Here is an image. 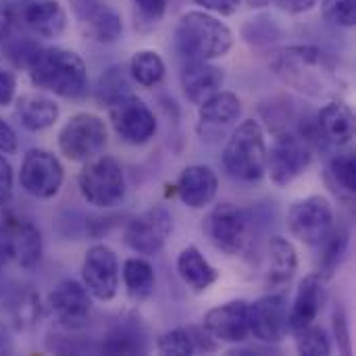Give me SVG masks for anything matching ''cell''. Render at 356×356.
Instances as JSON below:
<instances>
[{
  "instance_id": "6da1fadb",
  "label": "cell",
  "mask_w": 356,
  "mask_h": 356,
  "mask_svg": "<svg viewBox=\"0 0 356 356\" xmlns=\"http://www.w3.org/2000/svg\"><path fill=\"white\" fill-rule=\"evenodd\" d=\"M271 71L292 90L311 98H325L340 90L342 77L336 58L319 46L294 44L269 54Z\"/></svg>"
},
{
  "instance_id": "7a4b0ae2",
  "label": "cell",
  "mask_w": 356,
  "mask_h": 356,
  "mask_svg": "<svg viewBox=\"0 0 356 356\" xmlns=\"http://www.w3.org/2000/svg\"><path fill=\"white\" fill-rule=\"evenodd\" d=\"M27 73L38 90L67 100H81L88 96L90 90L88 67L83 58L69 48L40 46L31 65L27 67Z\"/></svg>"
},
{
  "instance_id": "3957f363",
  "label": "cell",
  "mask_w": 356,
  "mask_h": 356,
  "mask_svg": "<svg viewBox=\"0 0 356 356\" xmlns=\"http://www.w3.org/2000/svg\"><path fill=\"white\" fill-rule=\"evenodd\" d=\"M175 46L188 60H217L234 48V31L207 10H188L177 21Z\"/></svg>"
},
{
  "instance_id": "277c9868",
  "label": "cell",
  "mask_w": 356,
  "mask_h": 356,
  "mask_svg": "<svg viewBox=\"0 0 356 356\" xmlns=\"http://www.w3.org/2000/svg\"><path fill=\"white\" fill-rule=\"evenodd\" d=\"M267 150L269 146L263 125L254 119H244L232 131L223 148V169L236 181H261L267 173Z\"/></svg>"
},
{
  "instance_id": "5b68a950",
  "label": "cell",
  "mask_w": 356,
  "mask_h": 356,
  "mask_svg": "<svg viewBox=\"0 0 356 356\" xmlns=\"http://www.w3.org/2000/svg\"><path fill=\"white\" fill-rule=\"evenodd\" d=\"M83 200L96 209H115L125 198V173L117 159L98 154L86 161L77 177Z\"/></svg>"
},
{
  "instance_id": "8992f818",
  "label": "cell",
  "mask_w": 356,
  "mask_h": 356,
  "mask_svg": "<svg viewBox=\"0 0 356 356\" xmlns=\"http://www.w3.org/2000/svg\"><path fill=\"white\" fill-rule=\"evenodd\" d=\"M58 150L71 163H86L98 156L108 142L106 123L92 113H77L58 131Z\"/></svg>"
},
{
  "instance_id": "52a82bcc",
  "label": "cell",
  "mask_w": 356,
  "mask_h": 356,
  "mask_svg": "<svg viewBox=\"0 0 356 356\" xmlns=\"http://www.w3.org/2000/svg\"><path fill=\"white\" fill-rule=\"evenodd\" d=\"M313 163L311 142L298 131H277L267 150V173L280 188L296 181Z\"/></svg>"
},
{
  "instance_id": "ba28073f",
  "label": "cell",
  "mask_w": 356,
  "mask_h": 356,
  "mask_svg": "<svg viewBox=\"0 0 356 356\" xmlns=\"http://www.w3.org/2000/svg\"><path fill=\"white\" fill-rule=\"evenodd\" d=\"M250 221L252 219L244 209L232 202H221L207 215L202 229L217 250L238 257L250 242Z\"/></svg>"
},
{
  "instance_id": "9c48e42d",
  "label": "cell",
  "mask_w": 356,
  "mask_h": 356,
  "mask_svg": "<svg viewBox=\"0 0 356 356\" xmlns=\"http://www.w3.org/2000/svg\"><path fill=\"white\" fill-rule=\"evenodd\" d=\"M108 119L117 136L131 146L148 144L156 134V117L136 94H125L108 104Z\"/></svg>"
},
{
  "instance_id": "30bf717a",
  "label": "cell",
  "mask_w": 356,
  "mask_h": 356,
  "mask_svg": "<svg viewBox=\"0 0 356 356\" xmlns=\"http://www.w3.org/2000/svg\"><path fill=\"white\" fill-rule=\"evenodd\" d=\"M334 223V207L321 194L300 198L288 211V229L298 242L307 246H317L330 234Z\"/></svg>"
},
{
  "instance_id": "8fae6325",
  "label": "cell",
  "mask_w": 356,
  "mask_h": 356,
  "mask_svg": "<svg viewBox=\"0 0 356 356\" xmlns=\"http://www.w3.org/2000/svg\"><path fill=\"white\" fill-rule=\"evenodd\" d=\"M19 181L29 196L48 200L60 192L65 181V169L52 152L44 148H31L23 156Z\"/></svg>"
},
{
  "instance_id": "7c38bea8",
  "label": "cell",
  "mask_w": 356,
  "mask_h": 356,
  "mask_svg": "<svg viewBox=\"0 0 356 356\" xmlns=\"http://www.w3.org/2000/svg\"><path fill=\"white\" fill-rule=\"evenodd\" d=\"M173 229V217L167 207L156 204L142 215L134 217L123 234L125 244L142 257H152L159 254Z\"/></svg>"
},
{
  "instance_id": "4fadbf2b",
  "label": "cell",
  "mask_w": 356,
  "mask_h": 356,
  "mask_svg": "<svg viewBox=\"0 0 356 356\" xmlns=\"http://www.w3.org/2000/svg\"><path fill=\"white\" fill-rule=\"evenodd\" d=\"M121 282L119 259L106 244H94L88 248L81 263V284L92 298L108 302L117 296Z\"/></svg>"
},
{
  "instance_id": "5bb4252c",
  "label": "cell",
  "mask_w": 356,
  "mask_h": 356,
  "mask_svg": "<svg viewBox=\"0 0 356 356\" xmlns=\"http://www.w3.org/2000/svg\"><path fill=\"white\" fill-rule=\"evenodd\" d=\"M250 336L259 342L280 344L288 336V300L284 294H267L254 302H248Z\"/></svg>"
},
{
  "instance_id": "9a60e30c",
  "label": "cell",
  "mask_w": 356,
  "mask_h": 356,
  "mask_svg": "<svg viewBox=\"0 0 356 356\" xmlns=\"http://www.w3.org/2000/svg\"><path fill=\"white\" fill-rule=\"evenodd\" d=\"M48 307L63 330L75 332L88 323L92 311V296L83 284L75 280H65L48 294Z\"/></svg>"
},
{
  "instance_id": "2e32d148",
  "label": "cell",
  "mask_w": 356,
  "mask_h": 356,
  "mask_svg": "<svg viewBox=\"0 0 356 356\" xmlns=\"http://www.w3.org/2000/svg\"><path fill=\"white\" fill-rule=\"evenodd\" d=\"M242 117V100L234 92L219 90L198 106V136L207 142L223 138Z\"/></svg>"
},
{
  "instance_id": "e0dca14e",
  "label": "cell",
  "mask_w": 356,
  "mask_h": 356,
  "mask_svg": "<svg viewBox=\"0 0 356 356\" xmlns=\"http://www.w3.org/2000/svg\"><path fill=\"white\" fill-rule=\"evenodd\" d=\"M15 13L17 25L42 40L60 38L67 29V13L58 0H23Z\"/></svg>"
},
{
  "instance_id": "ac0fdd59",
  "label": "cell",
  "mask_w": 356,
  "mask_h": 356,
  "mask_svg": "<svg viewBox=\"0 0 356 356\" xmlns=\"http://www.w3.org/2000/svg\"><path fill=\"white\" fill-rule=\"evenodd\" d=\"M202 325L221 342V344H242L250 338V321H248V302L246 300H229L211 309Z\"/></svg>"
},
{
  "instance_id": "d6986e66",
  "label": "cell",
  "mask_w": 356,
  "mask_h": 356,
  "mask_svg": "<svg viewBox=\"0 0 356 356\" xmlns=\"http://www.w3.org/2000/svg\"><path fill=\"white\" fill-rule=\"evenodd\" d=\"M150 348L148 330L136 313L119 315L106 330L100 350L104 355H146Z\"/></svg>"
},
{
  "instance_id": "ffe728a7",
  "label": "cell",
  "mask_w": 356,
  "mask_h": 356,
  "mask_svg": "<svg viewBox=\"0 0 356 356\" xmlns=\"http://www.w3.org/2000/svg\"><path fill=\"white\" fill-rule=\"evenodd\" d=\"M327 280L319 273L307 275L294 296L292 307L288 309V327L290 332L302 330L317 321L325 302H327Z\"/></svg>"
},
{
  "instance_id": "44dd1931",
  "label": "cell",
  "mask_w": 356,
  "mask_h": 356,
  "mask_svg": "<svg viewBox=\"0 0 356 356\" xmlns=\"http://www.w3.org/2000/svg\"><path fill=\"white\" fill-rule=\"evenodd\" d=\"M179 83L184 96L192 104L200 106L223 88V71L211 60H188L179 73Z\"/></svg>"
},
{
  "instance_id": "7402d4cb",
  "label": "cell",
  "mask_w": 356,
  "mask_h": 356,
  "mask_svg": "<svg viewBox=\"0 0 356 356\" xmlns=\"http://www.w3.org/2000/svg\"><path fill=\"white\" fill-rule=\"evenodd\" d=\"M219 192V177L209 165H190L179 173L177 194L190 209L209 207Z\"/></svg>"
},
{
  "instance_id": "603a6c76",
  "label": "cell",
  "mask_w": 356,
  "mask_h": 356,
  "mask_svg": "<svg viewBox=\"0 0 356 356\" xmlns=\"http://www.w3.org/2000/svg\"><path fill=\"white\" fill-rule=\"evenodd\" d=\"M75 17L83 38L96 44H115L123 33V21L119 13L113 6H108L104 0L90 4L86 10H81Z\"/></svg>"
},
{
  "instance_id": "cb8c5ba5",
  "label": "cell",
  "mask_w": 356,
  "mask_h": 356,
  "mask_svg": "<svg viewBox=\"0 0 356 356\" xmlns=\"http://www.w3.org/2000/svg\"><path fill=\"white\" fill-rule=\"evenodd\" d=\"M315 127L325 142L348 146L355 140V113L344 100H332L317 113Z\"/></svg>"
},
{
  "instance_id": "d4e9b609",
  "label": "cell",
  "mask_w": 356,
  "mask_h": 356,
  "mask_svg": "<svg viewBox=\"0 0 356 356\" xmlns=\"http://www.w3.org/2000/svg\"><path fill=\"white\" fill-rule=\"evenodd\" d=\"M10 232H13V250H15L17 265L25 271H33L44 254L42 232L29 219L17 217L13 213H10Z\"/></svg>"
},
{
  "instance_id": "484cf974",
  "label": "cell",
  "mask_w": 356,
  "mask_h": 356,
  "mask_svg": "<svg viewBox=\"0 0 356 356\" xmlns=\"http://www.w3.org/2000/svg\"><path fill=\"white\" fill-rule=\"evenodd\" d=\"M0 309L8 317L6 323L15 325L17 330H27V327L35 325L42 315L40 296L29 286L8 288L0 296Z\"/></svg>"
},
{
  "instance_id": "4316f807",
  "label": "cell",
  "mask_w": 356,
  "mask_h": 356,
  "mask_svg": "<svg viewBox=\"0 0 356 356\" xmlns=\"http://www.w3.org/2000/svg\"><path fill=\"white\" fill-rule=\"evenodd\" d=\"M179 280L196 294L207 292L219 282V271L207 261V257L196 246H186L175 261Z\"/></svg>"
},
{
  "instance_id": "83f0119b",
  "label": "cell",
  "mask_w": 356,
  "mask_h": 356,
  "mask_svg": "<svg viewBox=\"0 0 356 356\" xmlns=\"http://www.w3.org/2000/svg\"><path fill=\"white\" fill-rule=\"evenodd\" d=\"M60 108L58 104L44 94L31 92V94H23L17 100V117L19 123L27 129V131H44L50 129L56 121H58Z\"/></svg>"
},
{
  "instance_id": "f1b7e54d",
  "label": "cell",
  "mask_w": 356,
  "mask_h": 356,
  "mask_svg": "<svg viewBox=\"0 0 356 356\" xmlns=\"http://www.w3.org/2000/svg\"><path fill=\"white\" fill-rule=\"evenodd\" d=\"M298 269V252L294 244L282 236H273L269 240V273L267 284L271 288H284L290 284Z\"/></svg>"
},
{
  "instance_id": "f546056e",
  "label": "cell",
  "mask_w": 356,
  "mask_h": 356,
  "mask_svg": "<svg viewBox=\"0 0 356 356\" xmlns=\"http://www.w3.org/2000/svg\"><path fill=\"white\" fill-rule=\"evenodd\" d=\"M123 284L127 290V296L134 302H144L154 294L156 288V273L154 267L142 259V257H131L123 263Z\"/></svg>"
},
{
  "instance_id": "4dcf8cb0",
  "label": "cell",
  "mask_w": 356,
  "mask_h": 356,
  "mask_svg": "<svg viewBox=\"0 0 356 356\" xmlns=\"http://www.w3.org/2000/svg\"><path fill=\"white\" fill-rule=\"evenodd\" d=\"M165 60L156 50H138L129 60V75L142 88H154L165 77Z\"/></svg>"
},
{
  "instance_id": "1f68e13d",
  "label": "cell",
  "mask_w": 356,
  "mask_h": 356,
  "mask_svg": "<svg viewBox=\"0 0 356 356\" xmlns=\"http://www.w3.org/2000/svg\"><path fill=\"white\" fill-rule=\"evenodd\" d=\"M346 244H348V234L342 227H334L330 229V234L317 244L321 248L319 252V275H323L325 280H330L334 275V271L338 269L344 252H346Z\"/></svg>"
},
{
  "instance_id": "d6a6232c",
  "label": "cell",
  "mask_w": 356,
  "mask_h": 356,
  "mask_svg": "<svg viewBox=\"0 0 356 356\" xmlns=\"http://www.w3.org/2000/svg\"><path fill=\"white\" fill-rule=\"evenodd\" d=\"M129 94V81L123 71V67H111L106 69L96 83V98L102 106L113 104L117 98Z\"/></svg>"
},
{
  "instance_id": "836d02e7",
  "label": "cell",
  "mask_w": 356,
  "mask_h": 356,
  "mask_svg": "<svg viewBox=\"0 0 356 356\" xmlns=\"http://www.w3.org/2000/svg\"><path fill=\"white\" fill-rule=\"evenodd\" d=\"M294 346L296 353L305 356H327L332 355V344L323 327L311 323L302 330L294 332Z\"/></svg>"
},
{
  "instance_id": "e575fe53",
  "label": "cell",
  "mask_w": 356,
  "mask_h": 356,
  "mask_svg": "<svg viewBox=\"0 0 356 356\" xmlns=\"http://www.w3.org/2000/svg\"><path fill=\"white\" fill-rule=\"evenodd\" d=\"M2 44H4V54H6V58H8L15 67L25 69V71H27V67L31 65L35 52L40 50V44H38L33 38H29V35H10V38H6Z\"/></svg>"
},
{
  "instance_id": "d590c367",
  "label": "cell",
  "mask_w": 356,
  "mask_h": 356,
  "mask_svg": "<svg viewBox=\"0 0 356 356\" xmlns=\"http://www.w3.org/2000/svg\"><path fill=\"white\" fill-rule=\"evenodd\" d=\"M156 350L161 355L167 356L196 355L194 342H192V336H190V330L188 327H177V330H171V332H165L163 336H159Z\"/></svg>"
},
{
  "instance_id": "8d00e7d4",
  "label": "cell",
  "mask_w": 356,
  "mask_h": 356,
  "mask_svg": "<svg viewBox=\"0 0 356 356\" xmlns=\"http://www.w3.org/2000/svg\"><path fill=\"white\" fill-rule=\"evenodd\" d=\"M321 15L332 25L350 29L356 23V0H321Z\"/></svg>"
},
{
  "instance_id": "74e56055",
  "label": "cell",
  "mask_w": 356,
  "mask_h": 356,
  "mask_svg": "<svg viewBox=\"0 0 356 356\" xmlns=\"http://www.w3.org/2000/svg\"><path fill=\"white\" fill-rule=\"evenodd\" d=\"M330 171L336 177V181L342 186L344 192L355 194L356 192V161L355 152H344L338 154L336 159H332L330 163Z\"/></svg>"
},
{
  "instance_id": "f35d334b",
  "label": "cell",
  "mask_w": 356,
  "mask_h": 356,
  "mask_svg": "<svg viewBox=\"0 0 356 356\" xmlns=\"http://www.w3.org/2000/svg\"><path fill=\"white\" fill-rule=\"evenodd\" d=\"M188 330H190L196 355H211L221 348V342L204 325H188Z\"/></svg>"
},
{
  "instance_id": "ab89813d",
  "label": "cell",
  "mask_w": 356,
  "mask_h": 356,
  "mask_svg": "<svg viewBox=\"0 0 356 356\" xmlns=\"http://www.w3.org/2000/svg\"><path fill=\"white\" fill-rule=\"evenodd\" d=\"M131 2L140 15V21H146L148 25H156L165 17L169 4V0H131Z\"/></svg>"
},
{
  "instance_id": "60d3db41",
  "label": "cell",
  "mask_w": 356,
  "mask_h": 356,
  "mask_svg": "<svg viewBox=\"0 0 356 356\" xmlns=\"http://www.w3.org/2000/svg\"><path fill=\"white\" fill-rule=\"evenodd\" d=\"M15 259L13 250V232H10V213L0 215V271Z\"/></svg>"
},
{
  "instance_id": "b9f144b4",
  "label": "cell",
  "mask_w": 356,
  "mask_h": 356,
  "mask_svg": "<svg viewBox=\"0 0 356 356\" xmlns=\"http://www.w3.org/2000/svg\"><path fill=\"white\" fill-rule=\"evenodd\" d=\"M332 321H334V336H336V342L340 344L342 353L344 355H350V332H348V317L344 313L342 307L336 305L334 309V315H332Z\"/></svg>"
},
{
  "instance_id": "7bdbcfd3",
  "label": "cell",
  "mask_w": 356,
  "mask_h": 356,
  "mask_svg": "<svg viewBox=\"0 0 356 356\" xmlns=\"http://www.w3.org/2000/svg\"><path fill=\"white\" fill-rule=\"evenodd\" d=\"M13 181H15L13 167L0 152V207H6L13 200Z\"/></svg>"
},
{
  "instance_id": "ee69618b",
  "label": "cell",
  "mask_w": 356,
  "mask_h": 356,
  "mask_svg": "<svg viewBox=\"0 0 356 356\" xmlns=\"http://www.w3.org/2000/svg\"><path fill=\"white\" fill-rule=\"evenodd\" d=\"M202 10L213 13V15H221V17H232L238 13L242 0H194Z\"/></svg>"
},
{
  "instance_id": "f6af8a7d",
  "label": "cell",
  "mask_w": 356,
  "mask_h": 356,
  "mask_svg": "<svg viewBox=\"0 0 356 356\" xmlns=\"http://www.w3.org/2000/svg\"><path fill=\"white\" fill-rule=\"evenodd\" d=\"M17 27V13L15 6L6 0H0V42L13 35Z\"/></svg>"
},
{
  "instance_id": "bcb514c9",
  "label": "cell",
  "mask_w": 356,
  "mask_h": 356,
  "mask_svg": "<svg viewBox=\"0 0 356 356\" xmlns=\"http://www.w3.org/2000/svg\"><path fill=\"white\" fill-rule=\"evenodd\" d=\"M17 94V77L8 69H0V106L13 104Z\"/></svg>"
},
{
  "instance_id": "7dc6e473",
  "label": "cell",
  "mask_w": 356,
  "mask_h": 356,
  "mask_svg": "<svg viewBox=\"0 0 356 356\" xmlns=\"http://www.w3.org/2000/svg\"><path fill=\"white\" fill-rule=\"evenodd\" d=\"M0 152L2 154L17 152V134L4 119H0Z\"/></svg>"
},
{
  "instance_id": "c3c4849f",
  "label": "cell",
  "mask_w": 356,
  "mask_h": 356,
  "mask_svg": "<svg viewBox=\"0 0 356 356\" xmlns=\"http://www.w3.org/2000/svg\"><path fill=\"white\" fill-rule=\"evenodd\" d=\"M319 0H275V4L284 10V13H290V15H302V13H309Z\"/></svg>"
},
{
  "instance_id": "681fc988",
  "label": "cell",
  "mask_w": 356,
  "mask_h": 356,
  "mask_svg": "<svg viewBox=\"0 0 356 356\" xmlns=\"http://www.w3.org/2000/svg\"><path fill=\"white\" fill-rule=\"evenodd\" d=\"M15 342L10 334V325L6 321H0V355H13Z\"/></svg>"
},
{
  "instance_id": "f907efd6",
  "label": "cell",
  "mask_w": 356,
  "mask_h": 356,
  "mask_svg": "<svg viewBox=\"0 0 356 356\" xmlns=\"http://www.w3.org/2000/svg\"><path fill=\"white\" fill-rule=\"evenodd\" d=\"M94 2H98V0H69V4H71V8H73V13L75 15H79L81 10H86L90 4H94Z\"/></svg>"
},
{
  "instance_id": "816d5d0a",
  "label": "cell",
  "mask_w": 356,
  "mask_h": 356,
  "mask_svg": "<svg viewBox=\"0 0 356 356\" xmlns=\"http://www.w3.org/2000/svg\"><path fill=\"white\" fill-rule=\"evenodd\" d=\"M248 4L252 8H265L267 4H271V0H248Z\"/></svg>"
}]
</instances>
